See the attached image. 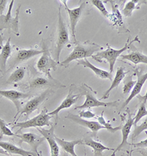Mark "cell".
<instances>
[{"mask_svg": "<svg viewBox=\"0 0 147 156\" xmlns=\"http://www.w3.org/2000/svg\"><path fill=\"white\" fill-rule=\"evenodd\" d=\"M102 49V47L99 45L87 41L85 43H76V46L71 52V54L61 63V65H68L74 60H80L87 59L88 57H93L95 52Z\"/></svg>", "mask_w": 147, "mask_h": 156, "instance_id": "cell-1", "label": "cell"}, {"mask_svg": "<svg viewBox=\"0 0 147 156\" xmlns=\"http://www.w3.org/2000/svg\"><path fill=\"white\" fill-rule=\"evenodd\" d=\"M130 41V38H128L127 42L125 46L123 47L121 49H114L109 46V44L107 45L108 48H107L106 50L101 51L97 52V54H94V55L92 57V58L96 60L98 62H108L109 63V65H110V73H112L114 70V66H115L116 62L117 60V59L119 57H121V54L123 52L125 51L130 48V45H132L134 42H136V41H139L138 37L136 36L135 39H133L130 43H129Z\"/></svg>", "mask_w": 147, "mask_h": 156, "instance_id": "cell-2", "label": "cell"}, {"mask_svg": "<svg viewBox=\"0 0 147 156\" xmlns=\"http://www.w3.org/2000/svg\"><path fill=\"white\" fill-rule=\"evenodd\" d=\"M14 1L10 2V6L6 15L0 16V32L4 30H8L9 32H13L17 36H19V10L21 5L16 9V16H12V8Z\"/></svg>", "mask_w": 147, "mask_h": 156, "instance_id": "cell-3", "label": "cell"}, {"mask_svg": "<svg viewBox=\"0 0 147 156\" xmlns=\"http://www.w3.org/2000/svg\"><path fill=\"white\" fill-rule=\"evenodd\" d=\"M69 42V33L67 30V27L65 24L63 18L61 14V6L58 9V23H57V41H56L55 48V61L57 63L59 62L60 55L64 46Z\"/></svg>", "mask_w": 147, "mask_h": 156, "instance_id": "cell-4", "label": "cell"}, {"mask_svg": "<svg viewBox=\"0 0 147 156\" xmlns=\"http://www.w3.org/2000/svg\"><path fill=\"white\" fill-rule=\"evenodd\" d=\"M42 50V55H41V57H40V59L37 62L36 68H37L39 71L45 74L49 79L54 80L53 78L51 76L50 72L52 69L54 71L56 70V69H57V62L52 59V57H51L48 46H47V45L44 41H43Z\"/></svg>", "mask_w": 147, "mask_h": 156, "instance_id": "cell-5", "label": "cell"}, {"mask_svg": "<svg viewBox=\"0 0 147 156\" xmlns=\"http://www.w3.org/2000/svg\"><path fill=\"white\" fill-rule=\"evenodd\" d=\"M52 118V116L49 115L46 112V109L43 110L39 115L35 116L33 118L29 119V120L24 121V122H16L14 124L13 127H18L19 130L18 132L22 129H26L29 128H42L44 126L50 127L51 125L50 119Z\"/></svg>", "mask_w": 147, "mask_h": 156, "instance_id": "cell-6", "label": "cell"}, {"mask_svg": "<svg viewBox=\"0 0 147 156\" xmlns=\"http://www.w3.org/2000/svg\"><path fill=\"white\" fill-rule=\"evenodd\" d=\"M62 2L64 5L65 9H66V12L68 13V17H69V25L71 32H72V38L74 39V43H77V40H76V27H77L79 19H80L86 2H84L79 7L74 9H70L68 8V5L66 4L67 1H66V0L65 1H62Z\"/></svg>", "mask_w": 147, "mask_h": 156, "instance_id": "cell-7", "label": "cell"}, {"mask_svg": "<svg viewBox=\"0 0 147 156\" xmlns=\"http://www.w3.org/2000/svg\"><path fill=\"white\" fill-rule=\"evenodd\" d=\"M119 101H112V102H102V101L97 100L94 97L93 94L89 91H87L85 94V101L80 106L75 107L74 109L85 110L86 108H91L94 107H110L117 106L119 104Z\"/></svg>", "mask_w": 147, "mask_h": 156, "instance_id": "cell-8", "label": "cell"}, {"mask_svg": "<svg viewBox=\"0 0 147 156\" xmlns=\"http://www.w3.org/2000/svg\"><path fill=\"white\" fill-rule=\"evenodd\" d=\"M49 93V90H46L45 92H43V93H41V95L37 96V97L34 98L29 101L27 103V104L25 105L23 108H21V110L19 112H17L16 117L18 114H20V117L24 114H26L27 117L30 116L32 113H33L35 110L38 109V108L41 106V103H42L44 100L46 98L47 95Z\"/></svg>", "mask_w": 147, "mask_h": 156, "instance_id": "cell-9", "label": "cell"}, {"mask_svg": "<svg viewBox=\"0 0 147 156\" xmlns=\"http://www.w3.org/2000/svg\"><path fill=\"white\" fill-rule=\"evenodd\" d=\"M56 124L52 126L50 128V129H43V128H38L37 130L40 132V133L44 137L50 145L51 156H59L60 150H59V145L57 144V141H56L55 136L54 135V128H55Z\"/></svg>", "mask_w": 147, "mask_h": 156, "instance_id": "cell-10", "label": "cell"}, {"mask_svg": "<svg viewBox=\"0 0 147 156\" xmlns=\"http://www.w3.org/2000/svg\"><path fill=\"white\" fill-rule=\"evenodd\" d=\"M135 74L137 75L138 79L136 81V84L132 90L130 92V95L129 97L127 98L126 101H124V103H123L122 106H121V108H124L126 107L127 105L129 104V103L132 101L135 96L138 95L140 94V92H141V90H142L143 85H144L145 82H146L147 80V73H143L142 72V70H139L138 68L136 69L135 70Z\"/></svg>", "mask_w": 147, "mask_h": 156, "instance_id": "cell-11", "label": "cell"}, {"mask_svg": "<svg viewBox=\"0 0 147 156\" xmlns=\"http://www.w3.org/2000/svg\"><path fill=\"white\" fill-rule=\"evenodd\" d=\"M0 95L10 100L15 105L18 112L21 109V101L30 96V94L16 91V90H0Z\"/></svg>", "mask_w": 147, "mask_h": 156, "instance_id": "cell-12", "label": "cell"}, {"mask_svg": "<svg viewBox=\"0 0 147 156\" xmlns=\"http://www.w3.org/2000/svg\"><path fill=\"white\" fill-rule=\"evenodd\" d=\"M66 118L72 119V121H74V122L77 123L79 126H82L83 127H86L88 129L91 130L93 133H97L99 130L101 129H105L109 130V129L106 127L101 125L100 123L97 121H88L87 119H83L81 117H79V116L74 115V114H69L66 117Z\"/></svg>", "mask_w": 147, "mask_h": 156, "instance_id": "cell-13", "label": "cell"}, {"mask_svg": "<svg viewBox=\"0 0 147 156\" xmlns=\"http://www.w3.org/2000/svg\"><path fill=\"white\" fill-rule=\"evenodd\" d=\"M18 138L20 139V143L25 142L28 144L31 147L32 149V152H35L36 154L39 155L38 153V147L39 146L43 141L45 140L44 137H40L36 134L33 133H25L21 134H18Z\"/></svg>", "mask_w": 147, "mask_h": 156, "instance_id": "cell-14", "label": "cell"}, {"mask_svg": "<svg viewBox=\"0 0 147 156\" xmlns=\"http://www.w3.org/2000/svg\"><path fill=\"white\" fill-rule=\"evenodd\" d=\"M0 147L5 150L9 155H19L21 156H41L32 151H27L22 148L7 141H0Z\"/></svg>", "mask_w": 147, "mask_h": 156, "instance_id": "cell-15", "label": "cell"}, {"mask_svg": "<svg viewBox=\"0 0 147 156\" xmlns=\"http://www.w3.org/2000/svg\"><path fill=\"white\" fill-rule=\"evenodd\" d=\"M43 53V50L39 51L36 49H21L19 50L16 54V57L14 58L12 62L11 67L16 66V65L20 64V63L24 62L27 61L28 59L35 57V56L39 55V54Z\"/></svg>", "mask_w": 147, "mask_h": 156, "instance_id": "cell-16", "label": "cell"}, {"mask_svg": "<svg viewBox=\"0 0 147 156\" xmlns=\"http://www.w3.org/2000/svg\"><path fill=\"white\" fill-rule=\"evenodd\" d=\"M80 97H81V95H76V94H73L72 92V90H70L68 95L66 96V98L63 100V101L61 103V105H60L56 109H54V111H52V112L48 113L49 115L52 116V117H53V116H57V114H59V112H61V111H62L63 109H65V108H70L72 105H74V103H76V102H77Z\"/></svg>", "mask_w": 147, "mask_h": 156, "instance_id": "cell-17", "label": "cell"}, {"mask_svg": "<svg viewBox=\"0 0 147 156\" xmlns=\"http://www.w3.org/2000/svg\"><path fill=\"white\" fill-rule=\"evenodd\" d=\"M128 112V119L126 121V122L124 123V126H121V132H122V141H121V143L119 145L117 148L114 150L113 154L115 155L116 152L119 151L120 149H121L124 146L125 144H127V139L129 137V135H130V130L132 129V126H134V119L132 117L131 114L130 112L127 110Z\"/></svg>", "mask_w": 147, "mask_h": 156, "instance_id": "cell-18", "label": "cell"}, {"mask_svg": "<svg viewBox=\"0 0 147 156\" xmlns=\"http://www.w3.org/2000/svg\"><path fill=\"white\" fill-rule=\"evenodd\" d=\"M77 65H83L85 68H90V70H93L95 75L98 76L99 78H100L101 79H109V80L112 81V73H110V72L106 71V70H101V69L97 68L96 66H94L93 64L90 62L88 60V59H80V60L77 61Z\"/></svg>", "mask_w": 147, "mask_h": 156, "instance_id": "cell-19", "label": "cell"}, {"mask_svg": "<svg viewBox=\"0 0 147 156\" xmlns=\"http://www.w3.org/2000/svg\"><path fill=\"white\" fill-rule=\"evenodd\" d=\"M127 73V72L125 71V68L124 67H119V68H117L115 77L112 79V84L110 85V87H109L108 90L105 92V94L102 95V97L101 98V100H105L108 98L110 92H111L113 89L118 87V86L120 84V83L122 81V80H124Z\"/></svg>", "mask_w": 147, "mask_h": 156, "instance_id": "cell-20", "label": "cell"}, {"mask_svg": "<svg viewBox=\"0 0 147 156\" xmlns=\"http://www.w3.org/2000/svg\"><path fill=\"white\" fill-rule=\"evenodd\" d=\"M11 52L12 48L10 46V38H9L5 45L2 48L1 53H0V72L2 73H5L7 62H8L9 57H10Z\"/></svg>", "mask_w": 147, "mask_h": 156, "instance_id": "cell-21", "label": "cell"}, {"mask_svg": "<svg viewBox=\"0 0 147 156\" xmlns=\"http://www.w3.org/2000/svg\"><path fill=\"white\" fill-rule=\"evenodd\" d=\"M55 139L57 144L64 150V152H66V153L70 154L72 156H77V154L75 153V151H74V147H75L76 145L83 144V140H74L72 141H68L60 139V138L57 136H55Z\"/></svg>", "mask_w": 147, "mask_h": 156, "instance_id": "cell-22", "label": "cell"}, {"mask_svg": "<svg viewBox=\"0 0 147 156\" xmlns=\"http://www.w3.org/2000/svg\"><path fill=\"white\" fill-rule=\"evenodd\" d=\"M84 144L93 149L95 156H103V152L105 150H112L113 152L115 150V149L108 147L104 144H101L100 142L93 140L91 138H85L84 139Z\"/></svg>", "mask_w": 147, "mask_h": 156, "instance_id": "cell-23", "label": "cell"}, {"mask_svg": "<svg viewBox=\"0 0 147 156\" xmlns=\"http://www.w3.org/2000/svg\"><path fill=\"white\" fill-rule=\"evenodd\" d=\"M121 60L126 59V60L130 61L135 65H138L139 63H144L147 65V56L144 55L138 51H132L131 53L125 54V55L121 54Z\"/></svg>", "mask_w": 147, "mask_h": 156, "instance_id": "cell-24", "label": "cell"}, {"mask_svg": "<svg viewBox=\"0 0 147 156\" xmlns=\"http://www.w3.org/2000/svg\"><path fill=\"white\" fill-rule=\"evenodd\" d=\"M25 73H26V70L24 68H17L9 76L8 80L6 81V84H10L19 82L24 78Z\"/></svg>", "mask_w": 147, "mask_h": 156, "instance_id": "cell-25", "label": "cell"}, {"mask_svg": "<svg viewBox=\"0 0 147 156\" xmlns=\"http://www.w3.org/2000/svg\"><path fill=\"white\" fill-rule=\"evenodd\" d=\"M143 2H145L138 1V0H130V1H128L122 10L123 15L125 17H130L132 16L133 10L136 8H139L138 4Z\"/></svg>", "mask_w": 147, "mask_h": 156, "instance_id": "cell-26", "label": "cell"}, {"mask_svg": "<svg viewBox=\"0 0 147 156\" xmlns=\"http://www.w3.org/2000/svg\"><path fill=\"white\" fill-rule=\"evenodd\" d=\"M146 102H140V106L138 108V111L137 114H136L135 117H134V126H136L138 122L143 118V117L147 115V109L146 106Z\"/></svg>", "mask_w": 147, "mask_h": 156, "instance_id": "cell-27", "label": "cell"}, {"mask_svg": "<svg viewBox=\"0 0 147 156\" xmlns=\"http://www.w3.org/2000/svg\"><path fill=\"white\" fill-rule=\"evenodd\" d=\"M90 3L99 10V11L101 12V15L105 16L107 19H110L111 15H110V14L109 13V12L107 10V9L105 8L104 5V2H103L102 1H101V0H92V1H90Z\"/></svg>", "mask_w": 147, "mask_h": 156, "instance_id": "cell-28", "label": "cell"}, {"mask_svg": "<svg viewBox=\"0 0 147 156\" xmlns=\"http://www.w3.org/2000/svg\"><path fill=\"white\" fill-rule=\"evenodd\" d=\"M134 75L132 74V75L129 76L124 79V87H123V93L124 94H128L130 92H131L132 89L135 87L136 81L132 80V77Z\"/></svg>", "mask_w": 147, "mask_h": 156, "instance_id": "cell-29", "label": "cell"}, {"mask_svg": "<svg viewBox=\"0 0 147 156\" xmlns=\"http://www.w3.org/2000/svg\"><path fill=\"white\" fill-rule=\"evenodd\" d=\"M3 136L17 137L18 134L13 133V132L8 128L5 121L3 120L2 119L0 118V138L2 137Z\"/></svg>", "mask_w": 147, "mask_h": 156, "instance_id": "cell-30", "label": "cell"}, {"mask_svg": "<svg viewBox=\"0 0 147 156\" xmlns=\"http://www.w3.org/2000/svg\"><path fill=\"white\" fill-rule=\"evenodd\" d=\"M50 84V81L42 77H37L34 79L30 83V88L37 89V88H42L43 87H46Z\"/></svg>", "mask_w": 147, "mask_h": 156, "instance_id": "cell-31", "label": "cell"}, {"mask_svg": "<svg viewBox=\"0 0 147 156\" xmlns=\"http://www.w3.org/2000/svg\"><path fill=\"white\" fill-rule=\"evenodd\" d=\"M146 130H147V118L145 119V120L143 121L140 126H135V129H134L133 134H132V139H135L136 137L138 136L140 134Z\"/></svg>", "mask_w": 147, "mask_h": 156, "instance_id": "cell-32", "label": "cell"}, {"mask_svg": "<svg viewBox=\"0 0 147 156\" xmlns=\"http://www.w3.org/2000/svg\"><path fill=\"white\" fill-rule=\"evenodd\" d=\"M79 117L83 119H91V118H97L96 114L93 113L90 110H82L79 112Z\"/></svg>", "mask_w": 147, "mask_h": 156, "instance_id": "cell-33", "label": "cell"}, {"mask_svg": "<svg viewBox=\"0 0 147 156\" xmlns=\"http://www.w3.org/2000/svg\"><path fill=\"white\" fill-rule=\"evenodd\" d=\"M8 2V0H0V16L3 15V12L5 11Z\"/></svg>", "mask_w": 147, "mask_h": 156, "instance_id": "cell-34", "label": "cell"}, {"mask_svg": "<svg viewBox=\"0 0 147 156\" xmlns=\"http://www.w3.org/2000/svg\"><path fill=\"white\" fill-rule=\"evenodd\" d=\"M134 147H143V148H147V139H144V140L141 141L138 143L136 144H133Z\"/></svg>", "mask_w": 147, "mask_h": 156, "instance_id": "cell-35", "label": "cell"}, {"mask_svg": "<svg viewBox=\"0 0 147 156\" xmlns=\"http://www.w3.org/2000/svg\"><path fill=\"white\" fill-rule=\"evenodd\" d=\"M138 99L139 100L140 102H142V101H143V102H146L147 101V90H146V94H145L143 96L138 95Z\"/></svg>", "mask_w": 147, "mask_h": 156, "instance_id": "cell-36", "label": "cell"}, {"mask_svg": "<svg viewBox=\"0 0 147 156\" xmlns=\"http://www.w3.org/2000/svg\"><path fill=\"white\" fill-rule=\"evenodd\" d=\"M3 41H4V37H3L1 32H0V48H2L3 46Z\"/></svg>", "mask_w": 147, "mask_h": 156, "instance_id": "cell-37", "label": "cell"}, {"mask_svg": "<svg viewBox=\"0 0 147 156\" xmlns=\"http://www.w3.org/2000/svg\"><path fill=\"white\" fill-rule=\"evenodd\" d=\"M139 152L142 155V156H147V150H140Z\"/></svg>", "mask_w": 147, "mask_h": 156, "instance_id": "cell-38", "label": "cell"}, {"mask_svg": "<svg viewBox=\"0 0 147 156\" xmlns=\"http://www.w3.org/2000/svg\"><path fill=\"white\" fill-rule=\"evenodd\" d=\"M0 154H3V155H9L8 152L5 151V150H3L2 148L0 149Z\"/></svg>", "mask_w": 147, "mask_h": 156, "instance_id": "cell-39", "label": "cell"}, {"mask_svg": "<svg viewBox=\"0 0 147 156\" xmlns=\"http://www.w3.org/2000/svg\"><path fill=\"white\" fill-rule=\"evenodd\" d=\"M62 155H63V156H68V155H67V153H66V152H63Z\"/></svg>", "mask_w": 147, "mask_h": 156, "instance_id": "cell-40", "label": "cell"}, {"mask_svg": "<svg viewBox=\"0 0 147 156\" xmlns=\"http://www.w3.org/2000/svg\"><path fill=\"white\" fill-rule=\"evenodd\" d=\"M132 150H131L130 152V155H129V156H132Z\"/></svg>", "mask_w": 147, "mask_h": 156, "instance_id": "cell-41", "label": "cell"}, {"mask_svg": "<svg viewBox=\"0 0 147 156\" xmlns=\"http://www.w3.org/2000/svg\"><path fill=\"white\" fill-rule=\"evenodd\" d=\"M84 156H87V154H86V151L85 150V153H84Z\"/></svg>", "mask_w": 147, "mask_h": 156, "instance_id": "cell-42", "label": "cell"}, {"mask_svg": "<svg viewBox=\"0 0 147 156\" xmlns=\"http://www.w3.org/2000/svg\"><path fill=\"white\" fill-rule=\"evenodd\" d=\"M114 155H114V154H113V153H112V155H111V156H114Z\"/></svg>", "mask_w": 147, "mask_h": 156, "instance_id": "cell-43", "label": "cell"}]
</instances>
